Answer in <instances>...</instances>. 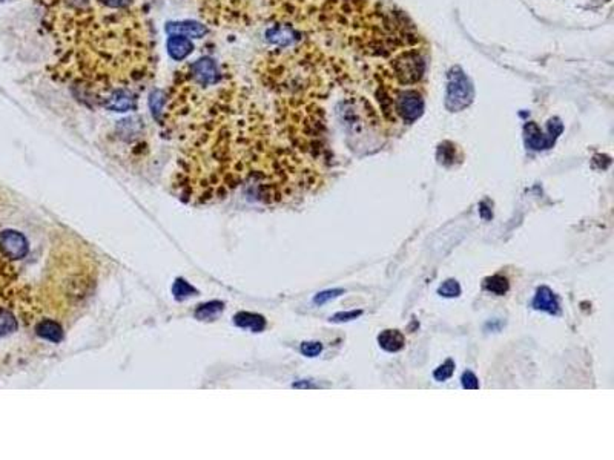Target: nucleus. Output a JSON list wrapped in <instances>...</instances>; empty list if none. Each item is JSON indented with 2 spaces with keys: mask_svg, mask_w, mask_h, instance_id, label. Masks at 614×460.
Wrapping results in <instances>:
<instances>
[{
  "mask_svg": "<svg viewBox=\"0 0 614 460\" xmlns=\"http://www.w3.org/2000/svg\"><path fill=\"white\" fill-rule=\"evenodd\" d=\"M393 111L405 123L417 122L424 112V100L417 91H402L393 98Z\"/></svg>",
  "mask_w": 614,
  "mask_h": 460,
  "instance_id": "nucleus-4",
  "label": "nucleus"
},
{
  "mask_svg": "<svg viewBox=\"0 0 614 460\" xmlns=\"http://www.w3.org/2000/svg\"><path fill=\"white\" fill-rule=\"evenodd\" d=\"M455 373V362L453 359H447L444 364H441L435 372H433V377L436 379L438 382H444L447 379H450Z\"/></svg>",
  "mask_w": 614,
  "mask_h": 460,
  "instance_id": "nucleus-20",
  "label": "nucleus"
},
{
  "mask_svg": "<svg viewBox=\"0 0 614 460\" xmlns=\"http://www.w3.org/2000/svg\"><path fill=\"white\" fill-rule=\"evenodd\" d=\"M531 307L535 310H540V312H545L550 314L561 313V307H559L557 296L555 295L552 288L547 287V285H543V287L538 288L535 297H533Z\"/></svg>",
  "mask_w": 614,
  "mask_h": 460,
  "instance_id": "nucleus-10",
  "label": "nucleus"
},
{
  "mask_svg": "<svg viewBox=\"0 0 614 460\" xmlns=\"http://www.w3.org/2000/svg\"><path fill=\"white\" fill-rule=\"evenodd\" d=\"M19 330V319L10 307H0V339L13 336Z\"/></svg>",
  "mask_w": 614,
  "mask_h": 460,
  "instance_id": "nucleus-15",
  "label": "nucleus"
},
{
  "mask_svg": "<svg viewBox=\"0 0 614 460\" xmlns=\"http://www.w3.org/2000/svg\"><path fill=\"white\" fill-rule=\"evenodd\" d=\"M426 71V61L417 49H407L392 61L393 77L402 85L418 83Z\"/></svg>",
  "mask_w": 614,
  "mask_h": 460,
  "instance_id": "nucleus-2",
  "label": "nucleus"
},
{
  "mask_svg": "<svg viewBox=\"0 0 614 460\" xmlns=\"http://www.w3.org/2000/svg\"><path fill=\"white\" fill-rule=\"evenodd\" d=\"M361 314H363V310L338 312V313L333 314V317L330 318V321H332V322H337V324H341V322H349V321H354V319L359 318Z\"/></svg>",
  "mask_w": 614,
  "mask_h": 460,
  "instance_id": "nucleus-25",
  "label": "nucleus"
},
{
  "mask_svg": "<svg viewBox=\"0 0 614 460\" xmlns=\"http://www.w3.org/2000/svg\"><path fill=\"white\" fill-rule=\"evenodd\" d=\"M148 103L154 119H156L158 123H163L165 110L168 105V93L163 91V89H156V91L149 95Z\"/></svg>",
  "mask_w": 614,
  "mask_h": 460,
  "instance_id": "nucleus-16",
  "label": "nucleus"
},
{
  "mask_svg": "<svg viewBox=\"0 0 614 460\" xmlns=\"http://www.w3.org/2000/svg\"><path fill=\"white\" fill-rule=\"evenodd\" d=\"M35 335L40 336L45 341L57 344V342L63 339V330L59 322L52 319H42L37 326H35Z\"/></svg>",
  "mask_w": 614,
  "mask_h": 460,
  "instance_id": "nucleus-14",
  "label": "nucleus"
},
{
  "mask_svg": "<svg viewBox=\"0 0 614 460\" xmlns=\"http://www.w3.org/2000/svg\"><path fill=\"white\" fill-rule=\"evenodd\" d=\"M482 288L485 292H489L492 295L504 296L510 290V283H509V279L502 275H493V276H489V278L484 279Z\"/></svg>",
  "mask_w": 614,
  "mask_h": 460,
  "instance_id": "nucleus-17",
  "label": "nucleus"
},
{
  "mask_svg": "<svg viewBox=\"0 0 614 460\" xmlns=\"http://www.w3.org/2000/svg\"><path fill=\"white\" fill-rule=\"evenodd\" d=\"M460 384H463V389L465 390H477L480 389V381H477V377L470 370H467V372L463 373L460 376Z\"/></svg>",
  "mask_w": 614,
  "mask_h": 460,
  "instance_id": "nucleus-24",
  "label": "nucleus"
},
{
  "mask_svg": "<svg viewBox=\"0 0 614 460\" xmlns=\"http://www.w3.org/2000/svg\"><path fill=\"white\" fill-rule=\"evenodd\" d=\"M475 91L472 82L460 68H451L448 72L446 106L450 112H459L473 102Z\"/></svg>",
  "mask_w": 614,
  "mask_h": 460,
  "instance_id": "nucleus-1",
  "label": "nucleus"
},
{
  "mask_svg": "<svg viewBox=\"0 0 614 460\" xmlns=\"http://www.w3.org/2000/svg\"><path fill=\"white\" fill-rule=\"evenodd\" d=\"M183 74L189 82H192L195 86L200 88H209L216 86L223 82L224 74L220 71L219 63H216L211 57H202L197 61L191 63L186 66V71Z\"/></svg>",
  "mask_w": 614,
  "mask_h": 460,
  "instance_id": "nucleus-3",
  "label": "nucleus"
},
{
  "mask_svg": "<svg viewBox=\"0 0 614 460\" xmlns=\"http://www.w3.org/2000/svg\"><path fill=\"white\" fill-rule=\"evenodd\" d=\"M97 5L111 8V10H128L132 8L134 0H94Z\"/></svg>",
  "mask_w": 614,
  "mask_h": 460,
  "instance_id": "nucleus-23",
  "label": "nucleus"
},
{
  "mask_svg": "<svg viewBox=\"0 0 614 460\" xmlns=\"http://www.w3.org/2000/svg\"><path fill=\"white\" fill-rule=\"evenodd\" d=\"M438 293L444 297H458L460 295V285L456 279H447L446 283L438 288Z\"/></svg>",
  "mask_w": 614,
  "mask_h": 460,
  "instance_id": "nucleus-21",
  "label": "nucleus"
},
{
  "mask_svg": "<svg viewBox=\"0 0 614 460\" xmlns=\"http://www.w3.org/2000/svg\"><path fill=\"white\" fill-rule=\"evenodd\" d=\"M165 31L169 35H183V37L192 39H203L209 33L204 23L195 20H182V22H169L165 26Z\"/></svg>",
  "mask_w": 614,
  "mask_h": 460,
  "instance_id": "nucleus-9",
  "label": "nucleus"
},
{
  "mask_svg": "<svg viewBox=\"0 0 614 460\" xmlns=\"http://www.w3.org/2000/svg\"><path fill=\"white\" fill-rule=\"evenodd\" d=\"M378 344L389 353H396L405 347V336L400 330H384L378 335Z\"/></svg>",
  "mask_w": 614,
  "mask_h": 460,
  "instance_id": "nucleus-12",
  "label": "nucleus"
},
{
  "mask_svg": "<svg viewBox=\"0 0 614 460\" xmlns=\"http://www.w3.org/2000/svg\"><path fill=\"white\" fill-rule=\"evenodd\" d=\"M480 213H481V216L484 220H492V216H493V213H492V209L489 206H487V203L485 201H482V203H480Z\"/></svg>",
  "mask_w": 614,
  "mask_h": 460,
  "instance_id": "nucleus-27",
  "label": "nucleus"
},
{
  "mask_svg": "<svg viewBox=\"0 0 614 460\" xmlns=\"http://www.w3.org/2000/svg\"><path fill=\"white\" fill-rule=\"evenodd\" d=\"M548 128H550V134L545 135L535 123H528L526 126L527 146L530 149H535V151H544V149L552 148L556 138H557V135L562 132V123L559 122L557 119H555V120L550 122Z\"/></svg>",
  "mask_w": 614,
  "mask_h": 460,
  "instance_id": "nucleus-5",
  "label": "nucleus"
},
{
  "mask_svg": "<svg viewBox=\"0 0 614 460\" xmlns=\"http://www.w3.org/2000/svg\"><path fill=\"white\" fill-rule=\"evenodd\" d=\"M173 293H174V297H175L177 301H183V300H186V297H189V296H195L198 292L195 290V288L191 284L186 283L185 279L178 278L177 281L174 283Z\"/></svg>",
  "mask_w": 614,
  "mask_h": 460,
  "instance_id": "nucleus-19",
  "label": "nucleus"
},
{
  "mask_svg": "<svg viewBox=\"0 0 614 460\" xmlns=\"http://www.w3.org/2000/svg\"><path fill=\"white\" fill-rule=\"evenodd\" d=\"M298 33L294 26L286 23H277L266 31V40L278 48H287L298 40Z\"/></svg>",
  "mask_w": 614,
  "mask_h": 460,
  "instance_id": "nucleus-8",
  "label": "nucleus"
},
{
  "mask_svg": "<svg viewBox=\"0 0 614 460\" xmlns=\"http://www.w3.org/2000/svg\"><path fill=\"white\" fill-rule=\"evenodd\" d=\"M292 387H294V389H317V385L312 384V382H309V381L295 382Z\"/></svg>",
  "mask_w": 614,
  "mask_h": 460,
  "instance_id": "nucleus-28",
  "label": "nucleus"
},
{
  "mask_svg": "<svg viewBox=\"0 0 614 460\" xmlns=\"http://www.w3.org/2000/svg\"><path fill=\"white\" fill-rule=\"evenodd\" d=\"M28 241L17 230H4L0 232V254L8 259H22L28 255Z\"/></svg>",
  "mask_w": 614,
  "mask_h": 460,
  "instance_id": "nucleus-7",
  "label": "nucleus"
},
{
  "mask_svg": "<svg viewBox=\"0 0 614 460\" xmlns=\"http://www.w3.org/2000/svg\"><path fill=\"white\" fill-rule=\"evenodd\" d=\"M98 102L108 111L126 112L137 107V97L131 88H117L98 98Z\"/></svg>",
  "mask_w": 614,
  "mask_h": 460,
  "instance_id": "nucleus-6",
  "label": "nucleus"
},
{
  "mask_svg": "<svg viewBox=\"0 0 614 460\" xmlns=\"http://www.w3.org/2000/svg\"><path fill=\"white\" fill-rule=\"evenodd\" d=\"M323 351L321 342H303L301 344V353L307 358L318 356Z\"/></svg>",
  "mask_w": 614,
  "mask_h": 460,
  "instance_id": "nucleus-26",
  "label": "nucleus"
},
{
  "mask_svg": "<svg viewBox=\"0 0 614 460\" xmlns=\"http://www.w3.org/2000/svg\"><path fill=\"white\" fill-rule=\"evenodd\" d=\"M223 309H224V304L221 301H209L206 304L198 305L194 314L198 321H211L219 317V314L223 312Z\"/></svg>",
  "mask_w": 614,
  "mask_h": 460,
  "instance_id": "nucleus-18",
  "label": "nucleus"
},
{
  "mask_svg": "<svg viewBox=\"0 0 614 460\" xmlns=\"http://www.w3.org/2000/svg\"><path fill=\"white\" fill-rule=\"evenodd\" d=\"M341 295H344V290H342V288H332V290H324V292H320V293L315 295L313 302L317 305H323L330 300H335V297H338Z\"/></svg>",
  "mask_w": 614,
  "mask_h": 460,
  "instance_id": "nucleus-22",
  "label": "nucleus"
},
{
  "mask_svg": "<svg viewBox=\"0 0 614 460\" xmlns=\"http://www.w3.org/2000/svg\"><path fill=\"white\" fill-rule=\"evenodd\" d=\"M233 322H236V326L240 329H248L255 333H260L266 329V319L258 313L240 312L236 314Z\"/></svg>",
  "mask_w": 614,
  "mask_h": 460,
  "instance_id": "nucleus-13",
  "label": "nucleus"
},
{
  "mask_svg": "<svg viewBox=\"0 0 614 460\" xmlns=\"http://www.w3.org/2000/svg\"><path fill=\"white\" fill-rule=\"evenodd\" d=\"M166 49L170 59L175 61H183L191 56L195 47L191 39L183 37V35H169L166 42Z\"/></svg>",
  "mask_w": 614,
  "mask_h": 460,
  "instance_id": "nucleus-11",
  "label": "nucleus"
}]
</instances>
